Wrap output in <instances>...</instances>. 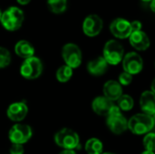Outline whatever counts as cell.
Masks as SVG:
<instances>
[{
  "mask_svg": "<svg viewBox=\"0 0 155 154\" xmlns=\"http://www.w3.org/2000/svg\"><path fill=\"white\" fill-rule=\"evenodd\" d=\"M111 33L117 38L125 39L130 37L133 33L131 27V22L124 19V18H116L110 25Z\"/></svg>",
  "mask_w": 155,
  "mask_h": 154,
  "instance_id": "obj_10",
  "label": "cell"
},
{
  "mask_svg": "<svg viewBox=\"0 0 155 154\" xmlns=\"http://www.w3.org/2000/svg\"><path fill=\"white\" fill-rule=\"evenodd\" d=\"M143 146L145 148V151L154 152L155 151V133H149L145 135L143 141Z\"/></svg>",
  "mask_w": 155,
  "mask_h": 154,
  "instance_id": "obj_23",
  "label": "cell"
},
{
  "mask_svg": "<svg viewBox=\"0 0 155 154\" xmlns=\"http://www.w3.org/2000/svg\"><path fill=\"white\" fill-rule=\"evenodd\" d=\"M59 154H76L74 151L73 150H64L63 152H61Z\"/></svg>",
  "mask_w": 155,
  "mask_h": 154,
  "instance_id": "obj_28",
  "label": "cell"
},
{
  "mask_svg": "<svg viewBox=\"0 0 155 154\" xmlns=\"http://www.w3.org/2000/svg\"><path fill=\"white\" fill-rule=\"evenodd\" d=\"M103 29V20L97 15H88L83 23L84 33L90 37L96 36Z\"/></svg>",
  "mask_w": 155,
  "mask_h": 154,
  "instance_id": "obj_11",
  "label": "cell"
},
{
  "mask_svg": "<svg viewBox=\"0 0 155 154\" xmlns=\"http://www.w3.org/2000/svg\"><path fill=\"white\" fill-rule=\"evenodd\" d=\"M102 154H114V153H112V152H104V153Z\"/></svg>",
  "mask_w": 155,
  "mask_h": 154,
  "instance_id": "obj_34",
  "label": "cell"
},
{
  "mask_svg": "<svg viewBox=\"0 0 155 154\" xmlns=\"http://www.w3.org/2000/svg\"><path fill=\"white\" fill-rule=\"evenodd\" d=\"M1 16H2V12H1V10H0V20H1Z\"/></svg>",
  "mask_w": 155,
  "mask_h": 154,
  "instance_id": "obj_35",
  "label": "cell"
},
{
  "mask_svg": "<svg viewBox=\"0 0 155 154\" xmlns=\"http://www.w3.org/2000/svg\"><path fill=\"white\" fill-rule=\"evenodd\" d=\"M140 106L143 113L153 116L155 114V93L144 91L140 97Z\"/></svg>",
  "mask_w": 155,
  "mask_h": 154,
  "instance_id": "obj_16",
  "label": "cell"
},
{
  "mask_svg": "<svg viewBox=\"0 0 155 154\" xmlns=\"http://www.w3.org/2000/svg\"><path fill=\"white\" fill-rule=\"evenodd\" d=\"M154 127L153 118L145 113H137L128 121V129L134 134L142 135L149 133Z\"/></svg>",
  "mask_w": 155,
  "mask_h": 154,
  "instance_id": "obj_1",
  "label": "cell"
},
{
  "mask_svg": "<svg viewBox=\"0 0 155 154\" xmlns=\"http://www.w3.org/2000/svg\"><path fill=\"white\" fill-rule=\"evenodd\" d=\"M43 72V64L37 57H30L25 59L20 67L21 75L27 80L38 78Z\"/></svg>",
  "mask_w": 155,
  "mask_h": 154,
  "instance_id": "obj_6",
  "label": "cell"
},
{
  "mask_svg": "<svg viewBox=\"0 0 155 154\" xmlns=\"http://www.w3.org/2000/svg\"><path fill=\"white\" fill-rule=\"evenodd\" d=\"M10 154H24L25 149L22 144H16V143H12V146L10 147Z\"/></svg>",
  "mask_w": 155,
  "mask_h": 154,
  "instance_id": "obj_26",
  "label": "cell"
},
{
  "mask_svg": "<svg viewBox=\"0 0 155 154\" xmlns=\"http://www.w3.org/2000/svg\"><path fill=\"white\" fill-rule=\"evenodd\" d=\"M133 81V75L126 73V72H124L122 73L120 75H119V84L121 85H129Z\"/></svg>",
  "mask_w": 155,
  "mask_h": 154,
  "instance_id": "obj_25",
  "label": "cell"
},
{
  "mask_svg": "<svg viewBox=\"0 0 155 154\" xmlns=\"http://www.w3.org/2000/svg\"><path fill=\"white\" fill-rule=\"evenodd\" d=\"M153 122H154V125H155V114L153 115Z\"/></svg>",
  "mask_w": 155,
  "mask_h": 154,
  "instance_id": "obj_33",
  "label": "cell"
},
{
  "mask_svg": "<svg viewBox=\"0 0 155 154\" xmlns=\"http://www.w3.org/2000/svg\"><path fill=\"white\" fill-rule=\"evenodd\" d=\"M106 123L110 131L114 134H122L128 129V121L115 104L107 116Z\"/></svg>",
  "mask_w": 155,
  "mask_h": 154,
  "instance_id": "obj_4",
  "label": "cell"
},
{
  "mask_svg": "<svg viewBox=\"0 0 155 154\" xmlns=\"http://www.w3.org/2000/svg\"><path fill=\"white\" fill-rule=\"evenodd\" d=\"M72 76H73V69L66 64L62 65L60 68H58V70L56 71V74H55V77H56L57 81L60 83L68 82Z\"/></svg>",
  "mask_w": 155,
  "mask_h": 154,
  "instance_id": "obj_20",
  "label": "cell"
},
{
  "mask_svg": "<svg viewBox=\"0 0 155 154\" xmlns=\"http://www.w3.org/2000/svg\"><path fill=\"white\" fill-rule=\"evenodd\" d=\"M104 96L112 102L117 101L123 95V88L119 82L114 80H110L106 82L103 88Z\"/></svg>",
  "mask_w": 155,
  "mask_h": 154,
  "instance_id": "obj_14",
  "label": "cell"
},
{
  "mask_svg": "<svg viewBox=\"0 0 155 154\" xmlns=\"http://www.w3.org/2000/svg\"><path fill=\"white\" fill-rule=\"evenodd\" d=\"M28 113V107L24 102H16L9 105L6 113L7 117L13 122L23 121Z\"/></svg>",
  "mask_w": 155,
  "mask_h": 154,
  "instance_id": "obj_12",
  "label": "cell"
},
{
  "mask_svg": "<svg viewBox=\"0 0 155 154\" xmlns=\"http://www.w3.org/2000/svg\"><path fill=\"white\" fill-rule=\"evenodd\" d=\"M24 18V13L20 8L16 6H11L2 13L0 22L6 30L15 31L21 27Z\"/></svg>",
  "mask_w": 155,
  "mask_h": 154,
  "instance_id": "obj_2",
  "label": "cell"
},
{
  "mask_svg": "<svg viewBox=\"0 0 155 154\" xmlns=\"http://www.w3.org/2000/svg\"><path fill=\"white\" fill-rule=\"evenodd\" d=\"M142 23L140 21H133L131 22V27L133 32H137L142 30Z\"/></svg>",
  "mask_w": 155,
  "mask_h": 154,
  "instance_id": "obj_27",
  "label": "cell"
},
{
  "mask_svg": "<svg viewBox=\"0 0 155 154\" xmlns=\"http://www.w3.org/2000/svg\"><path fill=\"white\" fill-rule=\"evenodd\" d=\"M150 7H151L152 11H153V12H154V13H155V0H152V1H151V4H150Z\"/></svg>",
  "mask_w": 155,
  "mask_h": 154,
  "instance_id": "obj_29",
  "label": "cell"
},
{
  "mask_svg": "<svg viewBox=\"0 0 155 154\" xmlns=\"http://www.w3.org/2000/svg\"><path fill=\"white\" fill-rule=\"evenodd\" d=\"M124 50L123 45L115 41L109 40L104 47V58L108 64L117 65L124 59Z\"/></svg>",
  "mask_w": 155,
  "mask_h": 154,
  "instance_id": "obj_5",
  "label": "cell"
},
{
  "mask_svg": "<svg viewBox=\"0 0 155 154\" xmlns=\"http://www.w3.org/2000/svg\"><path fill=\"white\" fill-rule=\"evenodd\" d=\"M20 5H27L31 0H16Z\"/></svg>",
  "mask_w": 155,
  "mask_h": 154,
  "instance_id": "obj_30",
  "label": "cell"
},
{
  "mask_svg": "<svg viewBox=\"0 0 155 154\" xmlns=\"http://www.w3.org/2000/svg\"><path fill=\"white\" fill-rule=\"evenodd\" d=\"M11 63V54L9 51L4 47H0V69L5 68Z\"/></svg>",
  "mask_w": 155,
  "mask_h": 154,
  "instance_id": "obj_24",
  "label": "cell"
},
{
  "mask_svg": "<svg viewBox=\"0 0 155 154\" xmlns=\"http://www.w3.org/2000/svg\"><path fill=\"white\" fill-rule=\"evenodd\" d=\"M54 142L57 146L64 150H73L79 148L80 138L79 135L73 130L64 128L57 132L54 135Z\"/></svg>",
  "mask_w": 155,
  "mask_h": 154,
  "instance_id": "obj_3",
  "label": "cell"
},
{
  "mask_svg": "<svg viewBox=\"0 0 155 154\" xmlns=\"http://www.w3.org/2000/svg\"><path fill=\"white\" fill-rule=\"evenodd\" d=\"M131 45L138 51H145L150 46V39L143 31L133 32L129 37Z\"/></svg>",
  "mask_w": 155,
  "mask_h": 154,
  "instance_id": "obj_15",
  "label": "cell"
},
{
  "mask_svg": "<svg viewBox=\"0 0 155 154\" xmlns=\"http://www.w3.org/2000/svg\"><path fill=\"white\" fill-rule=\"evenodd\" d=\"M62 56L65 64L72 69L77 68L82 63V52L81 49L75 44H66L62 50Z\"/></svg>",
  "mask_w": 155,
  "mask_h": 154,
  "instance_id": "obj_7",
  "label": "cell"
},
{
  "mask_svg": "<svg viewBox=\"0 0 155 154\" xmlns=\"http://www.w3.org/2000/svg\"><path fill=\"white\" fill-rule=\"evenodd\" d=\"M123 67L124 72L134 75L138 74L143 67V61L140 54L135 52H130L124 56Z\"/></svg>",
  "mask_w": 155,
  "mask_h": 154,
  "instance_id": "obj_9",
  "label": "cell"
},
{
  "mask_svg": "<svg viewBox=\"0 0 155 154\" xmlns=\"http://www.w3.org/2000/svg\"><path fill=\"white\" fill-rule=\"evenodd\" d=\"M117 106L122 111H131L134 107V100L133 98L128 94H123L118 100H117Z\"/></svg>",
  "mask_w": 155,
  "mask_h": 154,
  "instance_id": "obj_21",
  "label": "cell"
},
{
  "mask_svg": "<svg viewBox=\"0 0 155 154\" xmlns=\"http://www.w3.org/2000/svg\"><path fill=\"white\" fill-rule=\"evenodd\" d=\"M143 1H144V2H149V1H152V0H143Z\"/></svg>",
  "mask_w": 155,
  "mask_h": 154,
  "instance_id": "obj_36",
  "label": "cell"
},
{
  "mask_svg": "<svg viewBox=\"0 0 155 154\" xmlns=\"http://www.w3.org/2000/svg\"><path fill=\"white\" fill-rule=\"evenodd\" d=\"M50 10L54 14H61L66 9L67 0H47Z\"/></svg>",
  "mask_w": 155,
  "mask_h": 154,
  "instance_id": "obj_22",
  "label": "cell"
},
{
  "mask_svg": "<svg viewBox=\"0 0 155 154\" xmlns=\"http://www.w3.org/2000/svg\"><path fill=\"white\" fill-rule=\"evenodd\" d=\"M151 88H152V92L155 93V78L153 79V81L152 82V85H151Z\"/></svg>",
  "mask_w": 155,
  "mask_h": 154,
  "instance_id": "obj_31",
  "label": "cell"
},
{
  "mask_svg": "<svg viewBox=\"0 0 155 154\" xmlns=\"http://www.w3.org/2000/svg\"><path fill=\"white\" fill-rule=\"evenodd\" d=\"M114 106V103L104 96H98L92 103V108L94 112L101 116L107 117Z\"/></svg>",
  "mask_w": 155,
  "mask_h": 154,
  "instance_id": "obj_13",
  "label": "cell"
},
{
  "mask_svg": "<svg viewBox=\"0 0 155 154\" xmlns=\"http://www.w3.org/2000/svg\"><path fill=\"white\" fill-rule=\"evenodd\" d=\"M141 154H155L154 152H150V151H144L143 152H142Z\"/></svg>",
  "mask_w": 155,
  "mask_h": 154,
  "instance_id": "obj_32",
  "label": "cell"
},
{
  "mask_svg": "<svg viewBox=\"0 0 155 154\" xmlns=\"http://www.w3.org/2000/svg\"><path fill=\"white\" fill-rule=\"evenodd\" d=\"M32 134V128L29 125L17 123L12 126V128L9 130L8 138L10 139L12 143L23 145L31 139Z\"/></svg>",
  "mask_w": 155,
  "mask_h": 154,
  "instance_id": "obj_8",
  "label": "cell"
},
{
  "mask_svg": "<svg viewBox=\"0 0 155 154\" xmlns=\"http://www.w3.org/2000/svg\"><path fill=\"white\" fill-rule=\"evenodd\" d=\"M15 52L19 57L24 58L25 60V59H28V58L34 56L35 48L32 45V44L29 43L28 41L21 40L16 43V44L15 46Z\"/></svg>",
  "mask_w": 155,
  "mask_h": 154,
  "instance_id": "obj_18",
  "label": "cell"
},
{
  "mask_svg": "<svg viewBox=\"0 0 155 154\" xmlns=\"http://www.w3.org/2000/svg\"><path fill=\"white\" fill-rule=\"evenodd\" d=\"M85 152L87 154H102L103 153V143L97 138H91L85 143Z\"/></svg>",
  "mask_w": 155,
  "mask_h": 154,
  "instance_id": "obj_19",
  "label": "cell"
},
{
  "mask_svg": "<svg viewBox=\"0 0 155 154\" xmlns=\"http://www.w3.org/2000/svg\"><path fill=\"white\" fill-rule=\"evenodd\" d=\"M108 67V64L103 56H99L92 61H90L87 64V70L89 74L94 76L103 75Z\"/></svg>",
  "mask_w": 155,
  "mask_h": 154,
  "instance_id": "obj_17",
  "label": "cell"
}]
</instances>
